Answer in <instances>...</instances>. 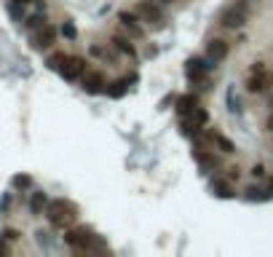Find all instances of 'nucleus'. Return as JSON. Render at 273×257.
Listing matches in <instances>:
<instances>
[{"mask_svg": "<svg viewBox=\"0 0 273 257\" xmlns=\"http://www.w3.org/2000/svg\"><path fill=\"white\" fill-rule=\"evenodd\" d=\"M8 11L16 21H24L27 27H40L46 21V3L43 0H11Z\"/></svg>", "mask_w": 273, "mask_h": 257, "instance_id": "nucleus-1", "label": "nucleus"}, {"mask_svg": "<svg viewBox=\"0 0 273 257\" xmlns=\"http://www.w3.org/2000/svg\"><path fill=\"white\" fill-rule=\"evenodd\" d=\"M46 217L51 220V225L64 228V225H70L75 217H78V209H75L70 201H64V198H56V201L46 203Z\"/></svg>", "mask_w": 273, "mask_h": 257, "instance_id": "nucleus-2", "label": "nucleus"}, {"mask_svg": "<svg viewBox=\"0 0 273 257\" xmlns=\"http://www.w3.org/2000/svg\"><path fill=\"white\" fill-rule=\"evenodd\" d=\"M273 86V75L268 73L265 67H262L260 62L252 67V73H249V80H246V89L252 91V94H260V91H265V89H271Z\"/></svg>", "mask_w": 273, "mask_h": 257, "instance_id": "nucleus-3", "label": "nucleus"}, {"mask_svg": "<svg viewBox=\"0 0 273 257\" xmlns=\"http://www.w3.org/2000/svg\"><path fill=\"white\" fill-rule=\"evenodd\" d=\"M64 241H67L73 249H91L96 244V236L86 228H75V230H67L64 233Z\"/></svg>", "mask_w": 273, "mask_h": 257, "instance_id": "nucleus-4", "label": "nucleus"}, {"mask_svg": "<svg viewBox=\"0 0 273 257\" xmlns=\"http://www.w3.org/2000/svg\"><path fill=\"white\" fill-rule=\"evenodd\" d=\"M219 24L228 27V30H238V27L246 24V8L244 5H230V8L222 11L219 16Z\"/></svg>", "mask_w": 273, "mask_h": 257, "instance_id": "nucleus-5", "label": "nucleus"}, {"mask_svg": "<svg viewBox=\"0 0 273 257\" xmlns=\"http://www.w3.org/2000/svg\"><path fill=\"white\" fill-rule=\"evenodd\" d=\"M54 37H56V30H54L48 21H43L40 27H35V35H32V43H35V48H48L54 43Z\"/></svg>", "mask_w": 273, "mask_h": 257, "instance_id": "nucleus-6", "label": "nucleus"}, {"mask_svg": "<svg viewBox=\"0 0 273 257\" xmlns=\"http://www.w3.org/2000/svg\"><path fill=\"white\" fill-rule=\"evenodd\" d=\"M59 73H62L67 80H78L80 75L86 73V62L80 56H67V62H64V67L59 70Z\"/></svg>", "mask_w": 273, "mask_h": 257, "instance_id": "nucleus-7", "label": "nucleus"}, {"mask_svg": "<svg viewBox=\"0 0 273 257\" xmlns=\"http://www.w3.org/2000/svg\"><path fill=\"white\" fill-rule=\"evenodd\" d=\"M206 56H209V62H222V59L228 56V43L219 40V37L209 40V46H206Z\"/></svg>", "mask_w": 273, "mask_h": 257, "instance_id": "nucleus-8", "label": "nucleus"}, {"mask_svg": "<svg viewBox=\"0 0 273 257\" xmlns=\"http://www.w3.org/2000/svg\"><path fill=\"white\" fill-rule=\"evenodd\" d=\"M83 89L89 91V94L105 91V78H102V73H86L83 75Z\"/></svg>", "mask_w": 273, "mask_h": 257, "instance_id": "nucleus-9", "label": "nucleus"}, {"mask_svg": "<svg viewBox=\"0 0 273 257\" xmlns=\"http://www.w3.org/2000/svg\"><path fill=\"white\" fill-rule=\"evenodd\" d=\"M212 67V64H206L203 59H190L187 62V67H185V73H187V78H193V80H201L203 78V73Z\"/></svg>", "mask_w": 273, "mask_h": 257, "instance_id": "nucleus-10", "label": "nucleus"}, {"mask_svg": "<svg viewBox=\"0 0 273 257\" xmlns=\"http://www.w3.org/2000/svg\"><path fill=\"white\" fill-rule=\"evenodd\" d=\"M139 16H145L147 21H155V24H161V21H164L161 8H158V5H153V3H139Z\"/></svg>", "mask_w": 273, "mask_h": 257, "instance_id": "nucleus-11", "label": "nucleus"}, {"mask_svg": "<svg viewBox=\"0 0 273 257\" xmlns=\"http://www.w3.org/2000/svg\"><path fill=\"white\" fill-rule=\"evenodd\" d=\"M46 203H48L46 193H43V190H35V193H32V198H30V212H32V214H43Z\"/></svg>", "mask_w": 273, "mask_h": 257, "instance_id": "nucleus-12", "label": "nucleus"}, {"mask_svg": "<svg viewBox=\"0 0 273 257\" xmlns=\"http://www.w3.org/2000/svg\"><path fill=\"white\" fill-rule=\"evenodd\" d=\"M206 139H209V142H214V145H217V147L219 150H222V153H233V142H230V139L228 137H222V134H217V131H212V134H206Z\"/></svg>", "mask_w": 273, "mask_h": 257, "instance_id": "nucleus-13", "label": "nucleus"}, {"mask_svg": "<svg viewBox=\"0 0 273 257\" xmlns=\"http://www.w3.org/2000/svg\"><path fill=\"white\" fill-rule=\"evenodd\" d=\"M196 105H198V96L196 94H182L180 99H177V110H180L182 115H187Z\"/></svg>", "mask_w": 273, "mask_h": 257, "instance_id": "nucleus-14", "label": "nucleus"}, {"mask_svg": "<svg viewBox=\"0 0 273 257\" xmlns=\"http://www.w3.org/2000/svg\"><path fill=\"white\" fill-rule=\"evenodd\" d=\"M212 190H214V196H219V198H233V187H230V182H225V180H214Z\"/></svg>", "mask_w": 273, "mask_h": 257, "instance_id": "nucleus-15", "label": "nucleus"}, {"mask_svg": "<svg viewBox=\"0 0 273 257\" xmlns=\"http://www.w3.org/2000/svg\"><path fill=\"white\" fill-rule=\"evenodd\" d=\"M128 91V78H121V80H115V83H110V89H107V94L112 96V99H121L123 94Z\"/></svg>", "mask_w": 273, "mask_h": 257, "instance_id": "nucleus-16", "label": "nucleus"}, {"mask_svg": "<svg viewBox=\"0 0 273 257\" xmlns=\"http://www.w3.org/2000/svg\"><path fill=\"white\" fill-rule=\"evenodd\" d=\"M118 19L123 21V27H128V32H131V35H142V30H139L137 27V19H134V14H128V11H121V16H118Z\"/></svg>", "mask_w": 273, "mask_h": 257, "instance_id": "nucleus-17", "label": "nucleus"}, {"mask_svg": "<svg viewBox=\"0 0 273 257\" xmlns=\"http://www.w3.org/2000/svg\"><path fill=\"white\" fill-rule=\"evenodd\" d=\"M112 46L118 48V51H123V54H128V56H134V46L126 40V37H121V35H115L112 37Z\"/></svg>", "mask_w": 273, "mask_h": 257, "instance_id": "nucleus-18", "label": "nucleus"}, {"mask_svg": "<svg viewBox=\"0 0 273 257\" xmlns=\"http://www.w3.org/2000/svg\"><path fill=\"white\" fill-rule=\"evenodd\" d=\"M268 196H271V193L260 190V187H249V190H246V198H249V201H265Z\"/></svg>", "mask_w": 273, "mask_h": 257, "instance_id": "nucleus-19", "label": "nucleus"}, {"mask_svg": "<svg viewBox=\"0 0 273 257\" xmlns=\"http://www.w3.org/2000/svg\"><path fill=\"white\" fill-rule=\"evenodd\" d=\"M64 62H67V56H64V54H51V59H48V67H51V70H62Z\"/></svg>", "mask_w": 273, "mask_h": 257, "instance_id": "nucleus-20", "label": "nucleus"}, {"mask_svg": "<svg viewBox=\"0 0 273 257\" xmlns=\"http://www.w3.org/2000/svg\"><path fill=\"white\" fill-rule=\"evenodd\" d=\"M11 185H14V187H30L32 185V177L30 174H16L14 180H11Z\"/></svg>", "mask_w": 273, "mask_h": 257, "instance_id": "nucleus-21", "label": "nucleus"}, {"mask_svg": "<svg viewBox=\"0 0 273 257\" xmlns=\"http://www.w3.org/2000/svg\"><path fill=\"white\" fill-rule=\"evenodd\" d=\"M62 35H64V37H70V40H73V37L78 35V30H75L73 21H64V24H62Z\"/></svg>", "mask_w": 273, "mask_h": 257, "instance_id": "nucleus-22", "label": "nucleus"}, {"mask_svg": "<svg viewBox=\"0 0 273 257\" xmlns=\"http://www.w3.org/2000/svg\"><path fill=\"white\" fill-rule=\"evenodd\" d=\"M3 239H5V241H16V239H19V230H14V228L3 230Z\"/></svg>", "mask_w": 273, "mask_h": 257, "instance_id": "nucleus-23", "label": "nucleus"}, {"mask_svg": "<svg viewBox=\"0 0 273 257\" xmlns=\"http://www.w3.org/2000/svg\"><path fill=\"white\" fill-rule=\"evenodd\" d=\"M5 255H8V244H5V239H3L0 241V257H5Z\"/></svg>", "mask_w": 273, "mask_h": 257, "instance_id": "nucleus-24", "label": "nucleus"}, {"mask_svg": "<svg viewBox=\"0 0 273 257\" xmlns=\"http://www.w3.org/2000/svg\"><path fill=\"white\" fill-rule=\"evenodd\" d=\"M265 126H268V131H273V115H268V123H265Z\"/></svg>", "mask_w": 273, "mask_h": 257, "instance_id": "nucleus-25", "label": "nucleus"}, {"mask_svg": "<svg viewBox=\"0 0 273 257\" xmlns=\"http://www.w3.org/2000/svg\"><path fill=\"white\" fill-rule=\"evenodd\" d=\"M161 3H171V0H161Z\"/></svg>", "mask_w": 273, "mask_h": 257, "instance_id": "nucleus-26", "label": "nucleus"}, {"mask_svg": "<svg viewBox=\"0 0 273 257\" xmlns=\"http://www.w3.org/2000/svg\"><path fill=\"white\" fill-rule=\"evenodd\" d=\"M271 105H273V102H271Z\"/></svg>", "mask_w": 273, "mask_h": 257, "instance_id": "nucleus-27", "label": "nucleus"}]
</instances>
